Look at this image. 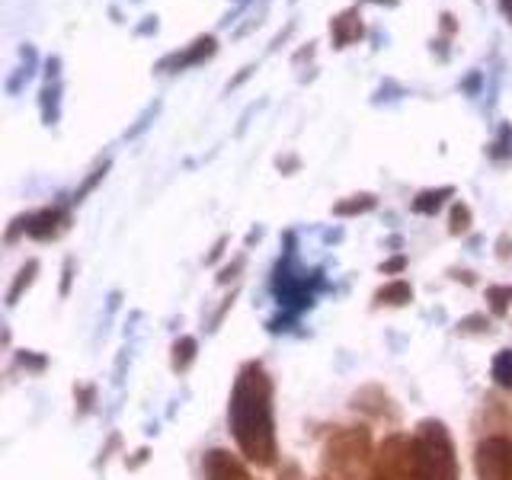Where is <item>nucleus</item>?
Segmentation results:
<instances>
[{"label": "nucleus", "instance_id": "f257e3e1", "mask_svg": "<svg viewBox=\"0 0 512 480\" xmlns=\"http://www.w3.org/2000/svg\"><path fill=\"white\" fill-rule=\"evenodd\" d=\"M228 423L234 442L250 464L272 468L279 458L276 445V410H272V378L260 362H247L237 372L228 404Z\"/></svg>", "mask_w": 512, "mask_h": 480}, {"label": "nucleus", "instance_id": "f03ea898", "mask_svg": "<svg viewBox=\"0 0 512 480\" xmlns=\"http://www.w3.org/2000/svg\"><path fill=\"white\" fill-rule=\"evenodd\" d=\"M375 442L368 426H336L320 448V471L327 480H368Z\"/></svg>", "mask_w": 512, "mask_h": 480}, {"label": "nucleus", "instance_id": "7ed1b4c3", "mask_svg": "<svg viewBox=\"0 0 512 480\" xmlns=\"http://www.w3.org/2000/svg\"><path fill=\"white\" fill-rule=\"evenodd\" d=\"M413 442L423 480H461L452 432L445 429L442 420H423L413 432Z\"/></svg>", "mask_w": 512, "mask_h": 480}, {"label": "nucleus", "instance_id": "20e7f679", "mask_svg": "<svg viewBox=\"0 0 512 480\" xmlns=\"http://www.w3.org/2000/svg\"><path fill=\"white\" fill-rule=\"evenodd\" d=\"M368 480H423L413 436H407V432H391V436L375 448V461H372Z\"/></svg>", "mask_w": 512, "mask_h": 480}, {"label": "nucleus", "instance_id": "39448f33", "mask_svg": "<svg viewBox=\"0 0 512 480\" xmlns=\"http://www.w3.org/2000/svg\"><path fill=\"white\" fill-rule=\"evenodd\" d=\"M474 474L477 480H512V439L487 436L474 448Z\"/></svg>", "mask_w": 512, "mask_h": 480}, {"label": "nucleus", "instance_id": "423d86ee", "mask_svg": "<svg viewBox=\"0 0 512 480\" xmlns=\"http://www.w3.org/2000/svg\"><path fill=\"white\" fill-rule=\"evenodd\" d=\"M202 471H205V480H253L247 464L237 455H231L228 448H212V452H205Z\"/></svg>", "mask_w": 512, "mask_h": 480}, {"label": "nucleus", "instance_id": "0eeeda50", "mask_svg": "<svg viewBox=\"0 0 512 480\" xmlns=\"http://www.w3.org/2000/svg\"><path fill=\"white\" fill-rule=\"evenodd\" d=\"M381 304H394V308H400V304H407V301H413V288H410V282H404V279H397V282H388L384 288H378V295H375Z\"/></svg>", "mask_w": 512, "mask_h": 480}, {"label": "nucleus", "instance_id": "6e6552de", "mask_svg": "<svg viewBox=\"0 0 512 480\" xmlns=\"http://www.w3.org/2000/svg\"><path fill=\"white\" fill-rule=\"evenodd\" d=\"M490 375L493 381L500 384V388L512 391V349H503L493 356V365H490Z\"/></svg>", "mask_w": 512, "mask_h": 480}, {"label": "nucleus", "instance_id": "1a4fd4ad", "mask_svg": "<svg viewBox=\"0 0 512 480\" xmlns=\"http://www.w3.org/2000/svg\"><path fill=\"white\" fill-rule=\"evenodd\" d=\"M196 340L192 336H180L176 340V346H173V368L176 372H186V368L192 365V359H196Z\"/></svg>", "mask_w": 512, "mask_h": 480}, {"label": "nucleus", "instance_id": "9d476101", "mask_svg": "<svg viewBox=\"0 0 512 480\" xmlns=\"http://www.w3.org/2000/svg\"><path fill=\"white\" fill-rule=\"evenodd\" d=\"M55 221H58V212H42V215H36L26 224V231L32 237H52L55 234Z\"/></svg>", "mask_w": 512, "mask_h": 480}, {"label": "nucleus", "instance_id": "9b49d317", "mask_svg": "<svg viewBox=\"0 0 512 480\" xmlns=\"http://www.w3.org/2000/svg\"><path fill=\"white\" fill-rule=\"evenodd\" d=\"M487 298H490V304H493V311H496V314H506V311H509V301H512V288H509V285H503V288H490Z\"/></svg>", "mask_w": 512, "mask_h": 480}, {"label": "nucleus", "instance_id": "f8f14e48", "mask_svg": "<svg viewBox=\"0 0 512 480\" xmlns=\"http://www.w3.org/2000/svg\"><path fill=\"white\" fill-rule=\"evenodd\" d=\"M36 269H39L36 263H29V266H26V269L20 272V279H16V285L10 288V304H13L16 298H20V292H23V285H29V282H32V276H36Z\"/></svg>", "mask_w": 512, "mask_h": 480}, {"label": "nucleus", "instance_id": "ddd939ff", "mask_svg": "<svg viewBox=\"0 0 512 480\" xmlns=\"http://www.w3.org/2000/svg\"><path fill=\"white\" fill-rule=\"evenodd\" d=\"M442 196H448V189L436 192V196H432V192H426V196H420V202H413V208H416V212H432V208L442 205Z\"/></svg>", "mask_w": 512, "mask_h": 480}, {"label": "nucleus", "instance_id": "4468645a", "mask_svg": "<svg viewBox=\"0 0 512 480\" xmlns=\"http://www.w3.org/2000/svg\"><path fill=\"white\" fill-rule=\"evenodd\" d=\"M468 224H471V212L464 205H455V212H452V234L468 231Z\"/></svg>", "mask_w": 512, "mask_h": 480}, {"label": "nucleus", "instance_id": "2eb2a0df", "mask_svg": "<svg viewBox=\"0 0 512 480\" xmlns=\"http://www.w3.org/2000/svg\"><path fill=\"white\" fill-rule=\"evenodd\" d=\"M320 480H327V477H320Z\"/></svg>", "mask_w": 512, "mask_h": 480}]
</instances>
